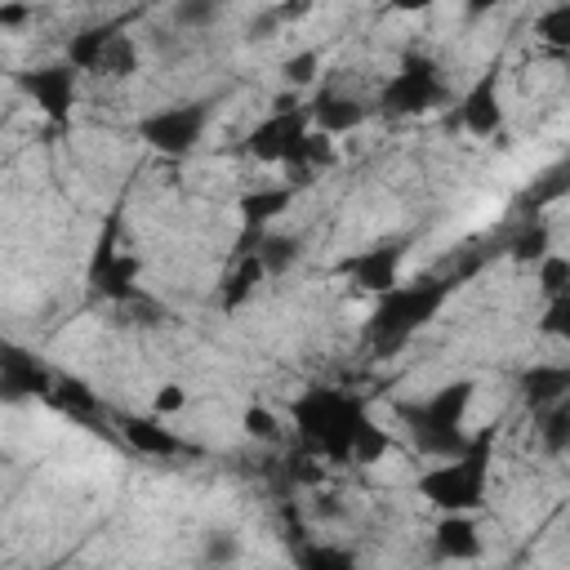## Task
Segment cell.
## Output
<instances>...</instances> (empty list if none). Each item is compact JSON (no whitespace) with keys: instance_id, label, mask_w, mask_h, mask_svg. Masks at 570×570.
<instances>
[{"instance_id":"1","label":"cell","mask_w":570,"mask_h":570,"mask_svg":"<svg viewBox=\"0 0 570 570\" xmlns=\"http://www.w3.org/2000/svg\"><path fill=\"white\" fill-rule=\"evenodd\" d=\"M472 392H476L472 379H454V383L436 387V392L423 396V401H401V405H396V419H401L410 445H414L423 459L445 463V459H459V454L472 445V436L463 432V414H468V405H472Z\"/></svg>"},{"instance_id":"2","label":"cell","mask_w":570,"mask_h":570,"mask_svg":"<svg viewBox=\"0 0 570 570\" xmlns=\"http://www.w3.org/2000/svg\"><path fill=\"white\" fill-rule=\"evenodd\" d=\"M289 419L303 436V445L312 454H325V459H352V445H356V428L365 419V401L356 396H343L334 387H307L294 405H289Z\"/></svg>"},{"instance_id":"3","label":"cell","mask_w":570,"mask_h":570,"mask_svg":"<svg viewBox=\"0 0 570 570\" xmlns=\"http://www.w3.org/2000/svg\"><path fill=\"white\" fill-rule=\"evenodd\" d=\"M450 289H454V285H450L445 276H419V281H410V285H396V289L383 294V298L374 303V312H370V343H374L379 352H396L414 330H423V325L441 312V303H445Z\"/></svg>"},{"instance_id":"4","label":"cell","mask_w":570,"mask_h":570,"mask_svg":"<svg viewBox=\"0 0 570 570\" xmlns=\"http://www.w3.org/2000/svg\"><path fill=\"white\" fill-rule=\"evenodd\" d=\"M490 485V432L472 436L459 459H445L419 476V494L441 512H476Z\"/></svg>"},{"instance_id":"5","label":"cell","mask_w":570,"mask_h":570,"mask_svg":"<svg viewBox=\"0 0 570 570\" xmlns=\"http://www.w3.org/2000/svg\"><path fill=\"white\" fill-rule=\"evenodd\" d=\"M307 134H312V116H307V107H298V98H294V94H281V98H272L267 120L249 129L245 151H249L254 160L298 169V165H303Z\"/></svg>"},{"instance_id":"6","label":"cell","mask_w":570,"mask_h":570,"mask_svg":"<svg viewBox=\"0 0 570 570\" xmlns=\"http://www.w3.org/2000/svg\"><path fill=\"white\" fill-rule=\"evenodd\" d=\"M209 125V102H174L138 120V138L160 156H187Z\"/></svg>"},{"instance_id":"7","label":"cell","mask_w":570,"mask_h":570,"mask_svg":"<svg viewBox=\"0 0 570 570\" xmlns=\"http://www.w3.org/2000/svg\"><path fill=\"white\" fill-rule=\"evenodd\" d=\"M441 67H436V58H428V53H405L401 58V71H392V80H387V89H383V111H392V116H419V111H428V107H436L441 102Z\"/></svg>"},{"instance_id":"8","label":"cell","mask_w":570,"mask_h":570,"mask_svg":"<svg viewBox=\"0 0 570 570\" xmlns=\"http://www.w3.org/2000/svg\"><path fill=\"white\" fill-rule=\"evenodd\" d=\"M22 89L31 94V102L45 111V120L53 129L71 125V107H76V67L71 62H49V67H31L18 76Z\"/></svg>"},{"instance_id":"9","label":"cell","mask_w":570,"mask_h":570,"mask_svg":"<svg viewBox=\"0 0 570 570\" xmlns=\"http://www.w3.org/2000/svg\"><path fill=\"white\" fill-rule=\"evenodd\" d=\"M405 236H396V240H379L374 249H361V254H352V258H343V276L356 285V289H365V294H392L396 285H401V263H405Z\"/></svg>"},{"instance_id":"10","label":"cell","mask_w":570,"mask_h":570,"mask_svg":"<svg viewBox=\"0 0 570 570\" xmlns=\"http://www.w3.org/2000/svg\"><path fill=\"white\" fill-rule=\"evenodd\" d=\"M0 396L9 401V405H18V401H49L53 396V374L31 356V352H22V347H9L4 356H0Z\"/></svg>"},{"instance_id":"11","label":"cell","mask_w":570,"mask_h":570,"mask_svg":"<svg viewBox=\"0 0 570 570\" xmlns=\"http://www.w3.org/2000/svg\"><path fill=\"white\" fill-rule=\"evenodd\" d=\"M459 125H463L468 134H476V138H490V134H499V129H503L499 67H485V71L468 85V94H463V102H459Z\"/></svg>"},{"instance_id":"12","label":"cell","mask_w":570,"mask_h":570,"mask_svg":"<svg viewBox=\"0 0 570 570\" xmlns=\"http://www.w3.org/2000/svg\"><path fill=\"white\" fill-rule=\"evenodd\" d=\"M116 428L120 436L129 441V450L138 454H151V459H178V454H191V445L169 432L160 419H142V414H116Z\"/></svg>"},{"instance_id":"13","label":"cell","mask_w":570,"mask_h":570,"mask_svg":"<svg viewBox=\"0 0 570 570\" xmlns=\"http://www.w3.org/2000/svg\"><path fill=\"white\" fill-rule=\"evenodd\" d=\"M432 548L436 557L445 561H476L485 552V539H481V525L472 512H445L432 530Z\"/></svg>"},{"instance_id":"14","label":"cell","mask_w":570,"mask_h":570,"mask_svg":"<svg viewBox=\"0 0 570 570\" xmlns=\"http://www.w3.org/2000/svg\"><path fill=\"white\" fill-rule=\"evenodd\" d=\"M307 116H312V129H321V134H347V129H356L361 120H365V107L356 102V98H343V94H321L312 107H307Z\"/></svg>"},{"instance_id":"15","label":"cell","mask_w":570,"mask_h":570,"mask_svg":"<svg viewBox=\"0 0 570 570\" xmlns=\"http://www.w3.org/2000/svg\"><path fill=\"white\" fill-rule=\"evenodd\" d=\"M294 200V187H249L240 200H236V214L245 223V232H263L276 214H285Z\"/></svg>"},{"instance_id":"16","label":"cell","mask_w":570,"mask_h":570,"mask_svg":"<svg viewBox=\"0 0 570 570\" xmlns=\"http://www.w3.org/2000/svg\"><path fill=\"white\" fill-rule=\"evenodd\" d=\"M267 276V267L258 263V254H245V258H236L232 263V272L223 276V289H218V307L223 312H236V307H245L249 298H254V289H258V281Z\"/></svg>"},{"instance_id":"17","label":"cell","mask_w":570,"mask_h":570,"mask_svg":"<svg viewBox=\"0 0 570 570\" xmlns=\"http://www.w3.org/2000/svg\"><path fill=\"white\" fill-rule=\"evenodd\" d=\"M62 414H71V419H80V423H98V414H102V401H98V392L85 383V379H76V374H58L53 379V396H49Z\"/></svg>"},{"instance_id":"18","label":"cell","mask_w":570,"mask_h":570,"mask_svg":"<svg viewBox=\"0 0 570 570\" xmlns=\"http://www.w3.org/2000/svg\"><path fill=\"white\" fill-rule=\"evenodd\" d=\"M94 285V294L98 298H107V303H134L142 289H138V258L134 254H116V263L98 276V281H89Z\"/></svg>"},{"instance_id":"19","label":"cell","mask_w":570,"mask_h":570,"mask_svg":"<svg viewBox=\"0 0 570 570\" xmlns=\"http://www.w3.org/2000/svg\"><path fill=\"white\" fill-rule=\"evenodd\" d=\"M116 31L120 27H85V31H76L67 40V62L76 71H98V62H102V53H107V45H111Z\"/></svg>"},{"instance_id":"20","label":"cell","mask_w":570,"mask_h":570,"mask_svg":"<svg viewBox=\"0 0 570 570\" xmlns=\"http://www.w3.org/2000/svg\"><path fill=\"white\" fill-rule=\"evenodd\" d=\"M508 254H512L517 263H534V267H539V263L552 254V232H548L543 223L530 218V223L508 240Z\"/></svg>"},{"instance_id":"21","label":"cell","mask_w":570,"mask_h":570,"mask_svg":"<svg viewBox=\"0 0 570 570\" xmlns=\"http://www.w3.org/2000/svg\"><path fill=\"white\" fill-rule=\"evenodd\" d=\"M134 71H138V45H134V36L116 31L111 45H107V53H102V62H98V76L125 80V76H134Z\"/></svg>"},{"instance_id":"22","label":"cell","mask_w":570,"mask_h":570,"mask_svg":"<svg viewBox=\"0 0 570 570\" xmlns=\"http://www.w3.org/2000/svg\"><path fill=\"white\" fill-rule=\"evenodd\" d=\"M298 254H303V240H298V236H276V232H267L263 245H258V263L267 267V276H281L285 267H294Z\"/></svg>"},{"instance_id":"23","label":"cell","mask_w":570,"mask_h":570,"mask_svg":"<svg viewBox=\"0 0 570 570\" xmlns=\"http://www.w3.org/2000/svg\"><path fill=\"white\" fill-rule=\"evenodd\" d=\"M392 450V436L365 414L361 419V428H356V445H352V463H379L383 454Z\"/></svg>"},{"instance_id":"24","label":"cell","mask_w":570,"mask_h":570,"mask_svg":"<svg viewBox=\"0 0 570 570\" xmlns=\"http://www.w3.org/2000/svg\"><path fill=\"white\" fill-rule=\"evenodd\" d=\"M298 570H356V561L338 543H307L298 552Z\"/></svg>"},{"instance_id":"25","label":"cell","mask_w":570,"mask_h":570,"mask_svg":"<svg viewBox=\"0 0 570 570\" xmlns=\"http://www.w3.org/2000/svg\"><path fill=\"white\" fill-rule=\"evenodd\" d=\"M534 36L552 49H570V4H552L534 18Z\"/></svg>"},{"instance_id":"26","label":"cell","mask_w":570,"mask_h":570,"mask_svg":"<svg viewBox=\"0 0 570 570\" xmlns=\"http://www.w3.org/2000/svg\"><path fill=\"white\" fill-rule=\"evenodd\" d=\"M539 441H543L548 454H566V450H570V401L543 414V423H539Z\"/></svg>"},{"instance_id":"27","label":"cell","mask_w":570,"mask_h":570,"mask_svg":"<svg viewBox=\"0 0 570 570\" xmlns=\"http://www.w3.org/2000/svg\"><path fill=\"white\" fill-rule=\"evenodd\" d=\"M570 191V160H561V165H552L530 191H525V205H548V200H561Z\"/></svg>"},{"instance_id":"28","label":"cell","mask_w":570,"mask_h":570,"mask_svg":"<svg viewBox=\"0 0 570 570\" xmlns=\"http://www.w3.org/2000/svg\"><path fill=\"white\" fill-rule=\"evenodd\" d=\"M316 71H321V49H298V53H289V58L281 62V76H285V85H289V89L312 85V80H316Z\"/></svg>"},{"instance_id":"29","label":"cell","mask_w":570,"mask_h":570,"mask_svg":"<svg viewBox=\"0 0 570 570\" xmlns=\"http://www.w3.org/2000/svg\"><path fill=\"white\" fill-rule=\"evenodd\" d=\"M539 334L570 343V289L557 294V298H548V307H543V316H539Z\"/></svg>"},{"instance_id":"30","label":"cell","mask_w":570,"mask_h":570,"mask_svg":"<svg viewBox=\"0 0 570 570\" xmlns=\"http://www.w3.org/2000/svg\"><path fill=\"white\" fill-rule=\"evenodd\" d=\"M566 289H570V258L548 254V258L539 263V294H543V298H557V294H566Z\"/></svg>"},{"instance_id":"31","label":"cell","mask_w":570,"mask_h":570,"mask_svg":"<svg viewBox=\"0 0 570 570\" xmlns=\"http://www.w3.org/2000/svg\"><path fill=\"white\" fill-rule=\"evenodd\" d=\"M240 428H245L254 441H263V445H272V441L281 436V419H276L267 405H245V414H240Z\"/></svg>"},{"instance_id":"32","label":"cell","mask_w":570,"mask_h":570,"mask_svg":"<svg viewBox=\"0 0 570 570\" xmlns=\"http://www.w3.org/2000/svg\"><path fill=\"white\" fill-rule=\"evenodd\" d=\"M116 227H120L116 218H107V223H102L98 245H94V254H89V281H98V276H102V272L116 263V254H120V249H116Z\"/></svg>"},{"instance_id":"33","label":"cell","mask_w":570,"mask_h":570,"mask_svg":"<svg viewBox=\"0 0 570 570\" xmlns=\"http://www.w3.org/2000/svg\"><path fill=\"white\" fill-rule=\"evenodd\" d=\"M218 18V4L214 0H183L178 9H174V22L178 27H209Z\"/></svg>"},{"instance_id":"34","label":"cell","mask_w":570,"mask_h":570,"mask_svg":"<svg viewBox=\"0 0 570 570\" xmlns=\"http://www.w3.org/2000/svg\"><path fill=\"white\" fill-rule=\"evenodd\" d=\"M151 410H156V414H178V410H187V387H183V383H160L156 396H151Z\"/></svg>"},{"instance_id":"35","label":"cell","mask_w":570,"mask_h":570,"mask_svg":"<svg viewBox=\"0 0 570 570\" xmlns=\"http://www.w3.org/2000/svg\"><path fill=\"white\" fill-rule=\"evenodd\" d=\"M236 552H240V543H236V534H227V530H214V534L205 539V557H209L214 566L236 561Z\"/></svg>"},{"instance_id":"36","label":"cell","mask_w":570,"mask_h":570,"mask_svg":"<svg viewBox=\"0 0 570 570\" xmlns=\"http://www.w3.org/2000/svg\"><path fill=\"white\" fill-rule=\"evenodd\" d=\"M27 18H31L27 4H0V27H22Z\"/></svg>"}]
</instances>
